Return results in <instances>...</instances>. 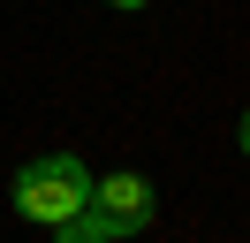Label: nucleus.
I'll use <instances>...</instances> for the list:
<instances>
[{"instance_id":"1","label":"nucleus","mask_w":250,"mask_h":243,"mask_svg":"<svg viewBox=\"0 0 250 243\" xmlns=\"http://www.w3.org/2000/svg\"><path fill=\"white\" fill-rule=\"evenodd\" d=\"M8 197H16V213H23V220L53 228V220H68V213L91 197V167H83L76 152H46V160H23V167H16V182H8Z\"/></svg>"},{"instance_id":"2","label":"nucleus","mask_w":250,"mask_h":243,"mask_svg":"<svg viewBox=\"0 0 250 243\" xmlns=\"http://www.w3.org/2000/svg\"><path fill=\"white\" fill-rule=\"evenodd\" d=\"M83 205L114 228V243H122V236H144V228L159 220V197H152V182H144L137 167H122V175H106V182L91 175V197H83Z\"/></svg>"},{"instance_id":"3","label":"nucleus","mask_w":250,"mask_h":243,"mask_svg":"<svg viewBox=\"0 0 250 243\" xmlns=\"http://www.w3.org/2000/svg\"><path fill=\"white\" fill-rule=\"evenodd\" d=\"M53 236H61V243H114V228L99 220L91 205H76V213H68V220H53Z\"/></svg>"},{"instance_id":"4","label":"nucleus","mask_w":250,"mask_h":243,"mask_svg":"<svg viewBox=\"0 0 250 243\" xmlns=\"http://www.w3.org/2000/svg\"><path fill=\"white\" fill-rule=\"evenodd\" d=\"M235 137H243V152H250V106H243V122H235Z\"/></svg>"},{"instance_id":"5","label":"nucleus","mask_w":250,"mask_h":243,"mask_svg":"<svg viewBox=\"0 0 250 243\" xmlns=\"http://www.w3.org/2000/svg\"><path fill=\"white\" fill-rule=\"evenodd\" d=\"M106 8H144V0H106Z\"/></svg>"}]
</instances>
